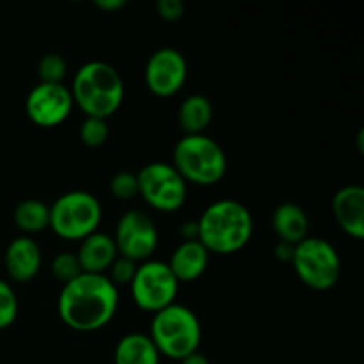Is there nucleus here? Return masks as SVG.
Masks as SVG:
<instances>
[{"label":"nucleus","mask_w":364,"mask_h":364,"mask_svg":"<svg viewBox=\"0 0 364 364\" xmlns=\"http://www.w3.org/2000/svg\"><path fill=\"white\" fill-rule=\"evenodd\" d=\"M135 270H137V263L124 258V256H117L109 269L110 276L107 277H109L110 283L116 288L121 287V284H128V287H130L132 279H134L135 276Z\"/></svg>","instance_id":"a878e982"},{"label":"nucleus","mask_w":364,"mask_h":364,"mask_svg":"<svg viewBox=\"0 0 364 364\" xmlns=\"http://www.w3.org/2000/svg\"><path fill=\"white\" fill-rule=\"evenodd\" d=\"M178 288H180V283L173 276L166 262L148 259L137 265L135 276L130 283V294L142 311L155 315L160 309L174 304Z\"/></svg>","instance_id":"1a4fd4ad"},{"label":"nucleus","mask_w":364,"mask_h":364,"mask_svg":"<svg viewBox=\"0 0 364 364\" xmlns=\"http://www.w3.org/2000/svg\"><path fill=\"white\" fill-rule=\"evenodd\" d=\"M78 134H80V141L84 142V146H87V148H100V146L105 144L107 137H109L107 119L85 117Z\"/></svg>","instance_id":"4be33fe9"},{"label":"nucleus","mask_w":364,"mask_h":364,"mask_svg":"<svg viewBox=\"0 0 364 364\" xmlns=\"http://www.w3.org/2000/svg\"><path fill=\"white\" fill-rule=\"evenodd\" d=\"M117 255L132 262H148L159 245V231L155 220L142 210H128L117 220L114 233Z\"/></svg>","instance_id":"9d476101"},{"label":"nucleus","mask_w":364,"mask_h":364,"mask_svg":"<svg viewBox=\"0 0 364 364\" xmlns=\"http://www.w3.org/2000/svg\"><path fill=\"white\" fill-rule=\"evenodd\" d=\"M52 274L63 284H68L73 279H77L82 274L77 256L73 252H59L52 262Z\"/></svg>","instance_id":"b1692460"},{"label":"nucleus","mask_w":364,"mask_h":364,"mask_svg":"<svg viewBox=\"0 0 364 364\" xmlns=\"http://www.w3.org/2000/svg\"><path fill=\"white\" fill-rule=\"evenodd\" d=\"M139 196L159 212H176L187 201V181L173 164L151 162L137 173Z\"/></svg>","instance_id":"6e6552de"},{"label":"nucleus","mask_w":364,"mask_h":364,"mask_svg":"<svg viewBox=\"0 0 364 364\" xmlns=\"http://www.w3.org/2000/svg\"><path fill=\"white\" fill-rule=\"evenodd\" d=\"M291 265L299 279L315 291L331 290L340 281V255L326 238L306 237L299 242L294 249Z\"/></svg>","instance_id":"0eeeda50"},{"label":"nucleus","mask_w":364,"mask_h":364,"mask_svg":"<svg viewBox=\"0 0 364 364\" xmlns=\"http://www.w3.org/2000/svg\"><path fill=\"white\" fill-rule=\"evenodd\" d=\"M210 252L199 240L181 242L171 255L167 267L171 269L178 283H191L199 279L208 267Z\"/></svg>","instance_id":"dca6fc26"},{"label":"nucleus","mask_w":364,"mask_h":364,"mask_svg":"<svg viewBox=\"0 0 364 364\" xmlns=\"http://www.w3.org/2000/svg\"><path fill=\"white\" fill-rule=\"evenodd\" d=\"M180 235L183 237V242L198 240V220H187L181 224Z\"/></svg>","instance_id":"c85d7f7f"},{"label":"nucleus","mask_w":364,"mask_h":364,"mask_svg":"<svg viewBox=\"0 0 364 364\" xmlns=\"http://www.w3.org/2000/svg\"><path fill=\"white\" fill-rule=\"evenodd\" d=\"M156 13L162 20L176 21L183 16L185 6L181 0H159L156 2Z\"/></svg>","instance_id":"bb28decb"},{"label":"nucleus","mask_w":364,"mask_h":364,"mask_svg":"<svg viewBox=\"0 0 364 364\" xmlns=\"http://www.w3.org/2000/svg\"><path fill=\"white\" fill-rule=\"evenodd\" d=\"M71 98L85 117L109 119L117 112L124 98V84L119 71L105 60L82 64L71 82Z\"/></svg>","instance_id":"7ed1b4c3"},{"label":"nucleus","mask_w":364,"mask_h":364,"mask_svg":"<svg viewBox=\"0 0 364 364\" xmlns=\"http://www.w3.org/2000/svg\"><path fill=\"white\" fill-rule=\"evenodd\" d=\"M75 256L84 274H105L119 255H117L116 242L110 235L95 231L80 240Z\"/></svg>","instance_id":"2eb2a0df"},{"label":"nucleus","mask_w":364,"mask_h":364,"mask_svg":"<svg viewBox=\"0 0 364 364\" xmlns=\"http://www.w3.org/2000/svg\"><path fill=\"white\" fill-rule=\"evenodd\" d=\"M95 6L103 11H117L127 6V2L124 0H96Z\"/></svg>","instance_id":"c756f323"},{"label":"nucleus","mask_w":364,"mask_h":364,"mask_svg":"<svg viewBox=\"0 0 364 364\" xmlns=\"http://www.w3.org/2000/svg\"><path fill=\"white\" fill-rule=\"evenodd\" d=\"M18 316V299L13 287L7 281L0 279V331L14 323Z\"/></svg>","instance_id":"393cba45"},{"label":"nucleus","mask_w":364,"mask_h":364,"mask_svg":"<svg viewBox=\"0 0 364 364\" xmlns=\"http://www.w3.org/2000/svg\"><path fill=\"white\" fill-rule=\"evenodd\" d=\"M114 364H160V354L148 334L130 333L117 341Z\"/></svg>","instance_id":"a211bd4d"},{"label":"nucleus","mask_w":364,"mask_h":364,"mask_svg":"<svg viewBox=\"0 0 364 364\" xmlns=\"http://www.w3.org/2000/svg\"><path fill=\"white\" fill-rule=\"evenodd\" d=\"M119 291L107 274H84L64 284L57 299V313L77 333L103 329L116 316Z\"/></svg>","instance_id":"f257e3e1"},{"label":"nucleus","mask_w":364,"mask_h":364,"mask_svg":"<svg viewBox=\"0 0 364 364\" xmlns=\"http://www.w3.org/2000/svg\"><path fill=\"white\" fill-rule=\"evenodd\" d=\"M180 364H210L208 358H206L205 354H201V352H194V354L187 355L185 359H181Z\"/></svg>","instance_id":"7c9ffc66"},{"label":"nucleus","mask_w":364,"mask_h":364,"mask_svg":"<svg viewBox=\"0 0 364 364\" xmlns=\"http://www.w3.org/2000/svg\"><path fill=\"white\" fill-rule=\"evenodd\" d=\"M294 249L295 245L287 244V242H277L276 247H274V256H276L279 262H290L294 258Z\"/></svg>","instance_id":"cd10ccee"},{"label":"nucleus","mask_w":364,"mask_h":364,"mask_svg":"<svg viewBox=\"0 0 364 364\" xmlns=\"http://www.w3.org/2000/svg\"><path fill=\"white\" fill-rule=\"evenodd\" d=\"M333 215L338 226L352 238L364 237V188L345 185L333 198Z\"/></svg>","instance_id":"ddd939ff"},{"label":"nucleus","mask_w":364,"mask_h":364,"mask_svg":"<svg viewBox=\"0 0 364 364\" xmlns=\"http://www.w3.org/2000/svg\"><path fill=\"white\" fill-rule=\"evenodd\" d=\"M100 223L102 205L91 192H66L50 206V228L64 240H84L98 231Z\"/></svg>","instance_id":"423d86ee"},{"label":"nucleus","mask_w":364,"mask_h":364,"mask_svg":"<svg viewBox=\"0 0 364 364\" xmlns=\"http://www.w3.org/2000/svg\"><path fill=\"white\" fill-rule=\"evenodd\" d=\"M309 219L295 203H283L272 213V231L279 242L297 245L308 237Z\"/></svg>","instance_id":"f3484780"},{"label":"nucleus","mask_w":364,"mask_h":364,"mask_svg":"<svg viewBox=\"0 0 364 364\" xmlns=\"http://www.w3.org/2000/svg\"><path fill=\"white\" fill-rule=\"evenodd\" d=\"M14 224L18 230L28 235L41 233L50 228V206L39 199H25L14 208Z\"/></svg>","instance_id":"aec40b11"},{"label":"nucleus","mask_w":364,"mask_h":364,"mask_svg":"<svg viewBox=\"0 0 364 364\" xmlns=\"http://www.w3.org/2000/svg\"><path fill=\"white\" fill-rule=\"evenodd\" d=\"M173 167L185 181L210 187L224 178L228 159L219 142L208 135H183L174 146Z\"/></svg>","instance_id":"39448f33"},{"label":"nucleus","mask_w":364,"mask_h":364,"mask_svg":"<svg viewBox=\"0 0 364 364\" xmlns=\"http://www.w3.org/2000/svg\"><path fill=\"white\" fill-rule=\"evenodd\" d=\"M73 109L70 87L64 84H45L39 82L31 89L25 100L28 119L43 128H53L64 123Z\"/></svg>","instance_id":"9b49d317"},{"label":"nucleus","mask_w":364,"mask_h":364,"mask_svg":"<svg viewBox=\"0 0 364 364\" xmlns=\"http://www.w3.org/2000/svg\"><path fill=\"white\" fill-rule=\"evenodd\" d=\"M255 220L237 199L212 203L198 219V240L208 252L233 255L251 242Z\"/></svg>","instance_id":"f03ea898"},{"label":"nucleus","mask_w":364,"mask_h":364,"mask_svg":"<svg viewBox=\"0 0 364 364\" xmlns=\"http://www.w3.org/2000/svg\"><path fill=\"white\" fill-rule=\"evenodd\" d=\"M187 60L183 53L171 46H164L151 53L144 68L146 87L160 98H169L183 87L187 80Z\"/></svg>","instance_id":"f8f14e48"},{"label":"nucleus","mask_w":364,"mask_h":364,"mask_svg":"<svg viewBox=\"0 0 364 364\" xmlns=\"http://www.w3.org/2000/svg\"><path fill=\"white\" fill-rule=\"evenodd\" d=\"M148 336L160 355L181 361L199 350L203 333L196 313L187 306L174 302L153 315Z\"/></svg>","instance_id":"20e7f679"},{"label":"nucleus","mask_w":364,"mask_h":364,"mask_svg":"<svg viewBox=\"0 0 364 364\" xmlns=\"http://www.w3.org/2000/svg\"><path fill=\"white\" fill-rule=\"evenodd\" d=\"M6 270L16 283H27L38 276L41 269V249L31 237H16L6 249Z\"/></svg>","instance_id":"4468645a"},{"label":"nucleus","mask_w":364,"mask_h":364,"mask_svg":"<svg viewBox=\"0 0 364 364\" xmlns=\"http://www.w3.org/2000/svg\"><path fill=\"white\" fill-rule=\"evenodd\" d=\"M213 107L205 95H191L178 107V123L185 135L205 134L212 123Z\"/></svg>","instance_id":"6ab92c4d"},{"label":"nucleus","mask_w":364,"mask_h":364,"mask_svg":"<svg viewBox=\"0 0 364 364\" xmlns=\"http://www.w3.org/2000/svg\"><path fill=\"white\" fill-rule=\"evenodd\" d=\"M68 64L60 53L50 52L41 57L38 63V75L45 84H63L66 77Z\"/></svg>","instance_id":"412c9836"},{"label":"nucleus","mask_w":364,"mask_h":364,"mask_svg":"<svg viewBox=\"0 0 364 364\" xmlns=\"http://www.w3.org/2000/svg\"><path fill=\"white\" fill-rule=\"evenodd\" d=\"M110 194L119 201H132L135 196H139L137 174L130 171H119L110 180Z\"/></svg>","instance_id":"5701e85b"}]
</instances>
